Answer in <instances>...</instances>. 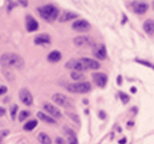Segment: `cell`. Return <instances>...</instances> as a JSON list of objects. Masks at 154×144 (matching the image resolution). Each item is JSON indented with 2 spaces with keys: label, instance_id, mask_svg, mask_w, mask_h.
I'll return each mask as SVG.
<instances>
[{
  "label": "cell",
  "instance_id": "1",
  "mask_svg": "<svg viewBox=\"0 0 154 144\" xmlns=\"http://www.w3.org/2000/svg\"><path fill=\"white\" fill-rule=\"evenodd\" d=\"M0 64L5 68L21 70L24 66V60L21 56L15 53H5L0 57Z\"/></svg>",
  "mask_w": 154,
  "mask_h": 144
},
{
  "label": "cell",
  "instance_id": "2",
  "mask_svg": "<svg viewBox=\"0 0 154 144\" xmlns=\"http://www.w3.org/2000/svg\"><path fill=\"white\" fill-rule=\"evenodd\" d=\"M41 18L48 22H53L59 16V10L53 4H45L38 9Z\"/></svg>",
  "mask_w": 154,
  "mask_h": 144
},
{
  "label": "cell",
  "instance_id": "3",
  "mask_svg": "<svg viewBox=\"0 0 154 144\" xmlns=\"http://www.w3.org/2000/svg\"><path fill=\"white\" fill-rule=\"evenodd\" d=\"M66 89L70 93L73 94H87L92 89V85L88 81L85 82H77V83H71L66 85Z\"/></svg>",
  "mask_w": 154,
  "mask_h": 144
},
{
  "label": "cell",
  "instance_id": "4",
  "mask_svg": "<svg viewBox=\"0 0 154 144\" xmlns=\"http://www.w3.org/2000/svg\"><path fill=\"white\" fill-rule=\"evenodd\" d=\"M52 100H53L54 103H56L58 106H61V107H64V108L74 107V103H73L72 100L69 97H66V95H63V94H60V93L54 94V95L52 96Z\"/></svg>",
  "mask_w": 154,
  "mask_h": 144
},
{
  "label": "cell",
  "instance_id": "5",
  "mask_svg": "<svg viewBox=\"0 0 154 144\" xmlns=\"http://www.w3.org/2000/svg\"><path fill=\"white\" fill-rule=\"evenodd\" d=\"M66 68H69V70H72L73 72H79V73H82V72H85V70H88L82 59L69 60V61L66 63Z\"/></svg>",
  "mask_w": 154,
  "mask_h": 144
},
{
  "label": "cell",
  "instance_id": "6",
  "mask_svg": "<svg viewBox=\"0 0 154 144\" xmlns=\"http://www.w3.org/2000/svg\"><path fill=\"white\" fill-rule=\"evenodd\" d=\"M73 42H74V44L78 47H86V46L87 47H89V46L94 47L95 45H96L94 42V40L89 36H77L74 38Z\"/></svg>",
  "mask_w": 154,
  "mask_h": 144
},
{
  "label": "cell",
  "instance_id": "7",
  "mask_svg": "<svg viewBox=\"0 0 154 144\" xmlns=\"http://www.w3.org/2000/svg\"><path fill=\"white\" fill-rule=\"evenodd\" d=\"M72 28L76 32H80V33H84V32H89L91 28V24L89 21L85 19H79V20H76L72 23Z\"/></svg>",
  "mask_w": 154,
  "mask_h": 144
},
{
  "label": "cell",
  "instance_id": "8",
  "mask_svg": "<svg viewBox=\"0 0 154 144\" xmlns=\"http://www.w3.org/2000/svg\"><path fill=\"white\" fill-rule=\"evenodd\" d=\"M92 79L94 84L99 88H103L108 83V77L103 73H94L92 75Z\"/></svg>",
  "mask_w": 154,
  "mask_h": 144
},
{
  "label": "cell",
  "instance_id": "9",
  "mask_svg": "<svg viewBox=\"0 0 154 144\" xmlns=\"http://www.w3.org/2000/svg\"><path fill=\"white\" fill-rule=\"evenodd\" d=\"M43 110L49 114V116H51L54 119H59L62 117L61 112L58 107L52 105L51 103H43Z\"/></svg>",
  "mask_w": 154,
  "mask_h": 144
},
{
  "label": "cell",
  "instance_id": "10",
  "mask_svg": "<svg viewBox=\"0 0 154 144\" xmlns=\"http://www.w3.org/2000/svg\"><path fill=\"white\" fill-rule=\"evenodd\" d=\"M19 99L26 106H31L33 104V96L26 88H21L19 91Z\"/></svg>",
  "mask_w": 154,
  "mask_h": 144
},
{
  "label": "cell",
  "instance_id": "11",
  "mask_svg": "<svg viewBox=\"0 0 154 144\" xmlns=\"http://www.w3.org/2000/svg\"><path fill=\"white\" fill-rule=\"evenodd\" d=\"M93 56L98 60H105L107 58V50L103 44H96L93 47Z\"/></svg>",
  "mask_w": 154,
  "mask_h": 144
},
{
  "label": "cell",
  "instance_id": "12",
  "mask_svg": "<svg viewBox=\"0 0 154 144\" xmlns=\"http://www.w3.org/2000/svg\"><path fill=\"white\" fill-rule=\"evenodd\" d=\"M149 9V5L146 2H141V1H136V2L132 3V11L135 14H138V15H143Z\"/></svg>",
  "mask_w": 154,
  "mask_h": 144
},
{
  "label": "cell",
  "instance_id": "13",
  "mask_svg": "<svg viewBox=\"0 0 154 144\" xmlns=\"http://www.w3.org/2000/svg\"><path fill=\"white\" fill-rule=\"evenodd\" d=\"M26 30L30 33L35 32V31L38 30V22L34 19L31 15H28L26 18Z\"/></svg>",
  "mask_w": 154,
  "mask_h": 144
},
{
  "label": "cell",
  "instance_id": "14",
  "mask_svg": "<svg viewBox=\"0 0 154 144\" xmlns=\"http://www.w3.org/2000/svg\"><path fill=\"white\" fill-rule=\"evenodd\" d=\"M82 62L85 63V65H86V68H88V70H98L99 68H100V64H99L98 61H96V60L94 59H90V58H82Z\"/></svg>",
  "mask_w": 154,
  "mask_h": 144
},
{
  "label": "cell",
  "instance_id": "15",
  "mask_svg": "<svg viewBox=\"0 0 154 144\" xmlns=\"http://www.w3.org/2000/svg\"><path fill=\"white\" fill-rule=\"evenodd\" d=\"M50 42H51V37L48 34H39L34 38V43L38 45L49 44Z\"/></svg>",
  "mask_w": 154,
  "mask_h": 144
},
{
  "label": "cell",
  "instance_id": "16",
  "mask_svg": "<svg viewBox=\"0 0 154 144\" xmlns=\"http://www.w3.org/2000/svg\"><path fill=\"white\" fill-rule=\"evenodd\" d=\"M78 17L76 13L74 12H63L61 15L59 16V21L60 22H66V21H70V20H73V19H76Z\"/></svg>",
  "mask_w": 154,
  "mask_h": 144
},
{
  "label": "cell",
  "instance_id": "17",
  "mask_svg": "<svg viewBox=\"0 0 154 144\" xmlns=\"http://www.w3.org/2000/svg\"><path fill=\"white\" fill-rule=\"evenodd\" d=\"M64 131H66V136L69 138V143L68 144H78V140H77V137L75 135L74 130L71 128H69L68 126H64L63 127Z\"/></svg>",
  "mask_w": 154,
  "mask_h": 144
},
{
  "label": "cell",
  "instance_id": "18",
  "mask_svg": "<svg viewBox=\"0 0 154 144\" xmlns=\"http://www.w3.org/2000/svg\"><path fill=\"white\" fill-rule=\"evenodd\" d=\"M143 31L147 33L148 35H153L154 34V21L152 19H148L143 22Z\"/></svg>",
  "mask_w": 154,
  "mask_h": 144
},
{
  "label": "cell",
  "instance_id": "19",
  "mask_svg": "<svg viewBox=\"0 0 154 144\" xmlns=\"http://www.w3.org/2000/svg\"><path fill=\"white\" fill-rule=\"evenodd\" d=\"M37 117H38V119H40L41 121L48 123V124H56V120H55V119L52 118V117L49 116V115L43 114L42 112H37Z\"/></svg>",
  "mask_w": 154,
  "mask_h": 144
},
{
  "label": "cell",
  "instance_id": "20",
  "mask_svg": "<svg viewBox=\"0 0 154 144\" xmlns=\"http://www.w3.org/2000/svg\"><path fill=\"white\" fill-rule=\"evenodd\" d=\"M48 60L52 63H55V62H58L61 60V54L58 51H53L48 55Z\"/></svg>",
  "mask_w": 154,
  "mask_h": 144
},
{
  "label": "cell",
  "instance_id": "21",
  "mask_svg": "<svg viewBox=\"0 0 154 144\" xmlns=\"http://www.w3.org/2000/svg\"><path fill=\"white\" fill-rule=\"evenodd\" d=\"M37 139L40 144H52V139L45 133H39Z\"/></svg>",
  "mask_w": 154,
  "mask_h": 144
},
{
  "label": "cell",
  "instance_id": "22",
  "mask_svg": "<svg viewBox=\"0 0 154 144\" xmlns=\"http://www.w3.org/2000/svg\"><path fill=\"white\" fill-rule=\"evenodd\" d=\"M71 78H72L74 81L79 82V81H82L85 79V75L79 72H72L71 73Z\"/></svg>",
  "mask_w": 154,
  "mask_h": 144
},
{
  "label": "cell",
  "instance_id": "23",
  "mask_svg": "<svg viewBox=\"0 0 154 144\" xmlns=\"http://www.w3.org/2000/svg\"><path fill=\"white\" fill-rule=\"evenodd\" d=\"M36 126H37V121L36 120H30L29 122H26V124H24L23 128L26 129V130H33Z\"/></svg>",
  "mask_w": 154,
  "mask_h": 144
},
{
  "label": "cell",
  "instance_id": "24",
  "mask_svg": "<svg viewBox=\"0 0 154 144\" xmlns=\"http://www.w3.org/2000/svg\"><path fill=\"white\" fill-rule=\"evenodd\" d=\"M29 116H30V112H28V110H21L20 114L18 115V120H19V122H23L24 120H26V118H29Z\"/></svg>",
  "mask_w": 154,
  "mask_h": 144
},
{
  "label": "cell",
  "instance_id": "25",
  "mask_svg": "<svg viewBox=\"0 0 154 144\" xmlns=\"http://www.w3.org/2000/svg\"><path fill=\"white\" fill-rule=\"evenodd\" d=\"M66 116H68L70 119H72L74 122L78 123V124L80 123V119H79V117H78V115L74 114V112H66Z\"/></svg>",
  "mask_w": 154,
  "mask_h": 144
},
{
  "label": "cell",
  "instance_id": "26",
  "mask_svg": "<svg viewBox=\"0 0 154 144\" xmlns=\"http://www.w3.org/2000/svg\"><path fill=\"white\" fill-rule=\"evenodd\" d=\"M17 110H18V106L16 105V104H14V105H12V107H10V114H11L12 120H15Z\"/></svg>",
  "mask_w": 154,
  "mask_h": 144
},
{
  "label": "cell",
  "instance_id": "27",
  "mask_svg": "<svg viewBox=\"0 0 154 144\" xmlns=\"http://www.w3.org/2000/svg\"><path fill=\"white\" fill-rule=\"evenodd\" d=\"M119 98H120V100H122V103H124V104L128 103L129 100H130V98H129V96L127 95V94L122 93V92H120V93H119Z\"/></svg>",
  "mask_w": 154,
  "mask_h": 144
},
{
  "label": "cell",
  "instance_id": "28",
  "mask_svg": "<svg viewBox=\"0 0 154 144\" xmlns=\"http://www.w3.org/2000/svg\"><path fill=\"white\" fill-rule=\"evenodd\" d=\"M136 62H138V63H140V64H143V65H146V66H149L150 68H152V70H154V65H152L151 63H149L148 61H143V60H139V59H137V60H135Z\"/></svg>",
  "mask_w": 154,
  "mask_h": 144
},
{
  "label": "cell",
  "instance_id": "29",
  "mask_svg": "<svg viewBox=\"0 0 154 144\" xmlns=\"http://www.w3.org/2000/svg\"><path fill=\"white\" fill-rule=\"evenodd\" d=\"M16 5H17V3H16V2H13V1H10L9 4H8V11L11 12V11H12V9H14V8H15Z\"/></svg>",
  "mask_w": 154,
  "mask_h": 144
},
{
  "label": "cell",
  "instance_id": "30",
  "mask_svg": "<svg viewBox=\"0 0 154 144\" xmlns=\"http://www.w3.org/2000/svg\"><path fill=\"white\" fill-rule=\"evenodd\" d=\"M55 142H56V144H66V141H64V140L62 139V138H60V137L56 138Z\"/></svg>",
  "mask_w": 154,
  "mask_h": 144
},
{
  "label": "cell",
  "instance_id": "31",
  "mask_svg": "<svg viewBox=\"0 0 154 144\" xmlns=\"http://www.w3.org/2000/svg\"><path fill=\"white\" fill-rule=\"evenodd\" d=\"M8 92V87L5 86V85H2V86H0V96L1 95H5V94H7Z\"/></svg>",
  "mask_w": 154,
  "mask_h": 144
},
{
  "label": "cell",
  "instance_id": "32",
  "mask_svg": "<svg viewBox=\"0 0 154 144\" xmlns=\"http://www.w3.org/2000/svg\"><path fill=\"white\" fill-rule=\"evenodd\" d=\"M5 112H7V110H5V107H1V106H0V117L5 116Z\"/></svg>",
  "mask_w": 154,
  "mask_h": 144
},
{
  "label": "cell",
  "instance_id": "33",
  "mask_svg": "<svg viewBox=\"0 0 154 144\" xmlns=\"http://www.w3.org/2000/svg\"><path fill=\"white\" fill-rule=\"evenodd\" d=\"M9 133H10L9 130H2V131H0V136H1V137H5V136L9 135Z\"/></svg>",
  "mask_w": 154,
  "mask_h": 144
},
{
  "label": "cell",
  "instance_id": "34",
  "mask_svg": "<svg viewBox=\"0 0 154 144\" xmlns=\"http://www.w3.org/2000/svg\"><path fill=\"white\" fill-rule=\"evenodd\" d=\"M99 117H100L101 119H106V114H105V112H99Z\"/></svg>",
  "mask_w": 154,
  "mask_h": 144
},
{
  "label": "cell",
  "instance_id": "35",
  "mask_svg": "<svg viewBox=\"0 0 154 144\" xmlns=\"http://www.w3.org/2000/svg\"><path fill=\"white\" fill-rule=\"evenodd\" d=\"M122 76H118L117 77V84L118 85H120V84H122Z\"/></svg>",
  "mask_w": 154,
  "mask_h": 144
},
{
  "label": "cell",
  "instance_id": "36",
  "mask_svg": "<svg viewBox=\"0 0 154 144\" xmlns=\"http://www.w3.org/2000/svg\"><path fill=\"white\" fill-rule=\"evenodd\" d=\"M126 141H127L126 138H122V139L119 141V144H125V143H126Z\"/></svg>",
  "mask_w": 154,
  "mask_h": 144
},
{
  "label": "cell",
  "instance_id": "37",
  "mask_svg": "<svg viewBox=\"0 0 154 144\" xmlns=\"http://www.w3.org/2000/svg\"><path fill=\"white\" fill-rule=\"evenodd\" d=\"M19 3L23 5V7H26V5H28V2H26V1H19Z\"/></svg>",
  "mask_w": 154,
  "mask_h": 144
},
{
  "label": "cell",
  "instance_id": "38",
  "mask_svg": "<svg viewBox=\"0 0 154 144\" xmlns=\"http://www.w3.org/2000/svg\"><path fill=\"white\" fill-rule=\"evenodd\" d=\"M131 92H132L133 94H134V93H136V88H135L134 86H133V87H131Z\"/></svg>",
  "mask_w": 154,
  "mask_h": 144
},
{
  "label": "cell",
  "instance_id": "39",
  "mask_svg": "<svg viewBox=\"0 0 154 144\" xmlns=\"http://www.w3.org/2000/svg\"><path fill=\"white\" fill-rule=\"evenodd\" d=\"M1 142H2V137L0 136V144H1Z\"/></svg>",
  "mask_w": 154,
  "mask_h": 144
},
{
  "label": "cell",
  "instance_id": "40",
  "mask_svg": "<svg viewBox=\"0 0 154 144\" xmlns=\"http://www.w3.org/2000/svg\"><path fill=\"white\" fill-rule=\"evenodd\" d=\"M152 7H153V10H154V1L152 2Z\"/></svg>",
  "mask_w": 154,
  "mask_h": 144
}]
</instances>
